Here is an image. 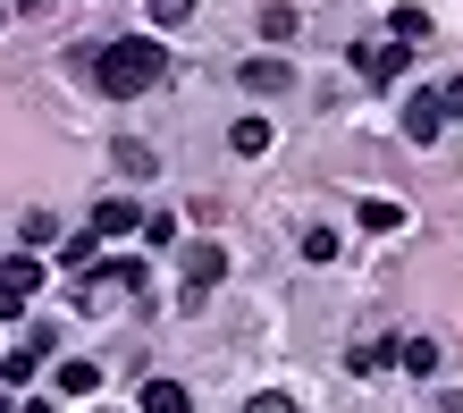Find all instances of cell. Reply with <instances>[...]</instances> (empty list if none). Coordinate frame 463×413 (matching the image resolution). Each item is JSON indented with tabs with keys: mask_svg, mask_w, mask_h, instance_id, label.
<instances>
[{
	"mask_svg": "<svg viewBox=\"0 0 463 413\" xmlns=\"http://www.w3.org/2000/svg\"><path fill=\"white\" fill-rule=\"evenodd\" d=\"M85 68H93V85L110 101H135V93H152L160 76H169V51H160L152 34H118V43H101Z\"/></svg>",
	"mask_w": 463,
	"mask_h": 413,
	"instance_id": "cell-1",
	"label": "cell"
},
{
	"mask_svg": "<svg viewBox=\"0 0 463 413\" xmlns=\"http://www.w3.org/2000/svg\"><path fill=\"white\" fill-rule=\"evenodd\" d=\"M110 295H144V262L118 254V262H93L85 287H76V304H110Z\"/></svg>",
	"mask_w": 463,
	"mask_h": 413,
	"instance_id": "cell-2",
	"label": "cell"
},
{
	"mask_svg": "<svg viewBox=\"0 0 463 413\" xmlns=\"http://www.w3.org/2000/svg\"><path fill=\"white\" fill-rule=\"evenodd\" d=\"M404 60H413V51H404L396 34H371V43H354V76H371V85H396V76H404Z\"/></svg>",
	"mask_w": 463,
	"mask_h": 413,
	"instance_id": "cell-3",
	"label": "cell"
},
{
	"mask_svg": "<svg viewBox=\"0 0 463 413\" xmlns=\"http://www.w3.org/2000/svg\"><path fill=\"white\" fill-rule=\"evenodd\" d=\"M220 279H228V245H185V312H194Z\"/></svg>",
	"mask_w": 463,
	"mask_h": 413,
	"instance_id": "cell-4",
	"label": "cell"
},
{
	"mask_svg": "<svg viewBox=\"0 0 463 413\" xmlns=\"http://www.w3.org/2000/svg\"><path fill=\"white\" fill-rule=\"evenodd\" d=\"M404 135H413V144H439V135H447V101H439V85L404 93Z\"/></svg>",
	"mask_w": 463,
	"mask_h": 413,
	"instance_id": "cell-5",
	"label": "cell"
},
{
	"mask_svg": "<svg viewBox=\"0 0 463 413\" xmlns=\"http://www.w3.org/2000/svg\"><path fill=\"white\" fill-rule=\"evenodd\" d=\"M43 354H51V321H34V329H25V346L0 354V379H9V389H17V379H34V371H43Z\"/></svg>",
	"mask_w": 463,
	"mask_h": 413,
	"instance_id": "cell-6",
	"label": "cell"
},
{
	"mask_svg": "<svg viewBox=\"0 0 463 413\" xmlns=\"http://www.w3.org/2000/svg\"><path fill=\"white\" fill-rule=\"evenodd\" d=\"M85 228H93L101 245H118V236H135V228H144V211H135L127 195H101V203H93V219H85Z\"/></svg>",
	"mask_w": 463,
	"mask_h": 413,
	"instance_id": "cell-7",
	"label": "cell"
},
{
	"mask_svg": "<svg viewBox=\"0 0 463 413\" xmlns=\"http://www.w3.org/2000/svg\"><path fill=\"white\" fill-rule=\"evenodd\" d=\"M236 85L269 101V93H287V85H295V68L279 60V51H269V60H261V51H253V60H244V68H236Z\"/></svg>",
	"mask_w": 463,
	"mask_h": 413,
	"instance_id": "cell-8",
	"label": "cell"
},
{
	"mask_svg": "<svg viewBox=\"0 0 463 413\" xmlns=\"http://www.w3.org/2000/svg\"><path fill=\"white\" fill-rule=\"evenodd\" d=\"M34 287H43V262H34V254H9V262H0V295L34 304Z\"/></svg>",
	"mask_w": 463,
	"mask_h": 413,
	"instance_id": "cell-9",
	"label": "cell"
},
{
	"mask_svg": "<svg viewBox=\"0 0 463 413\" xmlns=\"http://www.w3.org/2000/svg\"><path fill=\"white\" fill-rule=\"evenodd\" d=\"M135 413H194V397H185V379H144V405Z\"/></svg>",
	"mask_w": 463,
	"mask_h": 413,
	"instance_id": "cell-10",
	"label": "cell"
},
{
	"mask_svg": "<svg viewBox=\"0 0 463 413\" xmlns=\"http://www.w3.org/2000/svg\"><path fill=\"white\" fill-rule=\"evenodd\" d=\"M396 363L413 371V379H430V371H439V338H404V346H396Z\"/></svg>",
	"mask_w": 463,
	"mask_h": 413,
	"instance_id": "cell-11",
	"label": "cell"
},
{
	"mask_svg": "<svg viewBox=\"0 0 463 413\" xmlns=\"http://www.w3.org/2000/svg\"><path fill=\"white\" fill-rule=\"evenodd\" d=\"M93 389H101V363H85V354L60 363V397H93Z\"/></svg>",
	"mask_w": 463,
	"mask_h": 413,
	"instance_id": "cell-12",
	"label": "cell"
},
{
	"mask_svg": "<svg viewBox=\"0 0 463 413\" xmlns=\"http://www.w3.org/2000/svg\"><path fill=\"white\" fill-rule=\"evenodd\" d=\"M388 34H396L404 51H421V43H430V9H396V17H388Z\"/></svg>",
	"mask_w": 463,
	"mask_h": 413,
	"instance_id": "cell-13",
	"label": "cell"
},
{
	"mask_svg": "<svg viewBox=\"0 0 463 413\" xmlns=\"http://www.w3.org/2000/svg\"><path fill=\"white\" fill-rule=\"evenodd\" d=\"M228 144H236L244 160H261V152H269V119H236V127H228Z\"/></svg>",
	"mask_w": 463,
	"mask_h": 413,
	"instance_id": "cell-14",
	"label": "cell"
},
{
	"mask_svg": "<svg viewBox=\"0 0 463 413\" xmlns=\"http://www.w3.org/2000/svg\"><path fill=\"white\" fill-rule=\"evenodd\" d=\"M363 228H371V236H396V228H404V203L371 195V203H363Z\"/></svg>",
	"mask_w": 463,
	"mask_h": 413,
	"instance_id": "cell-15",
	"label": "cell"
},
{
	"mask_svg": "<svg viewBox=\"0 0 463 413\" xmlns=\"http://www.w3.org/2000/svg\"><path fill=\"white\" fill-rule=\"evenodd\" d=\"M93 254H101L93 228H85V236H60V270H93Z\"/></svg>",
	"mask_w": 463,
	"mask_h": 413,
	"instance_id": "cell-16",
	"label": "cell"
},
{
	"mask_svg": "<svg viewBox=\"0 0 463 413\" xmlns=\"http://www.w3.org/2000/svg\"><path fill=\"white\" fill-rule=\"evenodd\" d=\"M118 169H127V178H152L160 152H152V144H118Z\"/></svg>",
	"mask_w": 463,
	"mask_h": 413,
	"instance_id": "cell-17",
	"label": "cell"
},
{
	"mask_svg": "<svg viewBox=\"0 0 463 413\" xmlns=\"http://www.w3.org/2000/svg\"><path fill=\"white\" fill-rule=\"evenodd\" d=\"M135 236H144V245H177V219L169 211H144V228H135Z\"/></svg>",
	"mask_w": 463,
	"mask_h": 413,
	"instance_id": "cell-18",
	"label": "cell"
},
{
	"mask_svg": "<svg viewBox=\"0 0 463 413\" xmlns=\"http://www.w3.org/2000/svg\"><path fill=\"white\" fill-rule=\"evenodd\" d=\"M345 363H354V371H388V363H396V346H354Z\"/></svg>",
	"mask_w": 463,
	"mask_h": 413,
	"instance_id": "cell-19",
	"label": "cell"
},
{
	"mask_svg": "<svg viewBox=\"0 0 463 413\" xmlns=\"http://www.w3.org/2000/svg\"><path fill=\"white\" fill-rule=\"evenodd\" d=\"M304 262H337V228H312L304 236Z\"/></svg>",
	"mask_w": 463,
	"mask_h": 413,
	"instance_id": "cell-20",
	"label": "cell"
},
{
	"mask_svg": "<svg viewBox=\"0 0 463 413\" xmlns=\"http://www.w3.org/2000/svg\"><path fill=\"white\" fill-rule=\"evenodd\" d=\"M194 17V0H152V25H185Z\"/></svg>",
	"mask_w": 463,
	"mask_h": 413,
	"instance_id": "cell-21",
	"label": "cell"
},
{
	"mask_svg": "<svg viewBox=\"0 0 463 413\" xmlns=\"http://www.w3.org/2000/svg\"><path fill=\"white\" fill-rule=\"evenodd\" d=\"M439 101H447V119H463V76H447V85H439Z\"/></svg>",
	"mask_w": 463,
	"mask_h": 413,
	"instance_id": "cell-22",
	"label": "cell"
},
{
	"mask_svg": "<svg viewBox=\"0 0 463 413\" xmlns=\"http://www.w3.org/2000/svg\"><path fill=\"white\" fill-rule=\"evenodd\" d=\"M244 413H295V397H279V389H269V397H253Z\"/></svg>",
	"mask_w": 463,
	"mask_h": 413,
	"instance_id": "cell-23",
	"label": "cell"
},
{
	"mask_svg": "<svg viewBox=\"0 0 463 413\" xmlns=\"http://www.w3.org/2000/svg\"><path fill=\"white\" fill-rule=\"evenodd\" d=\"M17 413H51V397H25V405H17Z\"/></svg>",
	"mask_w": 463,
	"mask_h": 413,
	"instance_id": "cell-24",
	"label": "cell"
},
{
	"mask_svg": "<svg viewBox=\"0 0 463 413\" xmlns=\"http://www.w3.org/2000/svg\"><path fill=\"white\" fill-rule=\"evenodd\" d=\"M0 413H9V405H0Z\"/></svg>",
	"mask_w": 463,
	"mask_h": 413,
	"instance_id": "cell-25",
	"label": "cell"
}]
</instances>
